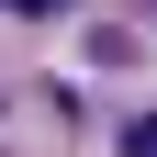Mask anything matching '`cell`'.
I'll return each mask as SVG.
<instances>
[{"mask_svg":"<svg viewBox=\"0 0 157 157\" xmlns=\"http://www.w3.org/2000/svg\"><path fill=\"white\" fill-rule=\"evenodd\" d=\"M11 23H56V11H78V0H0Z\"/></svg>","mask_w":157,"mask_h":157,"instance_id":"6da1fadb","label":"cell"},{"mask_svg":"<svg viewBox=\"0 0 157 157\" xmlns=\"http://www.w3.org/2000/svg\"><path fill=\"white\" fill-rule=\"evenodd\" d=\"M124 157H157V112H135V124H124Z\"/></svg>","mask_w":157,"mask_h":157,"instance_id":"7a4b0ae2","label":"cell"}]
</instances>
